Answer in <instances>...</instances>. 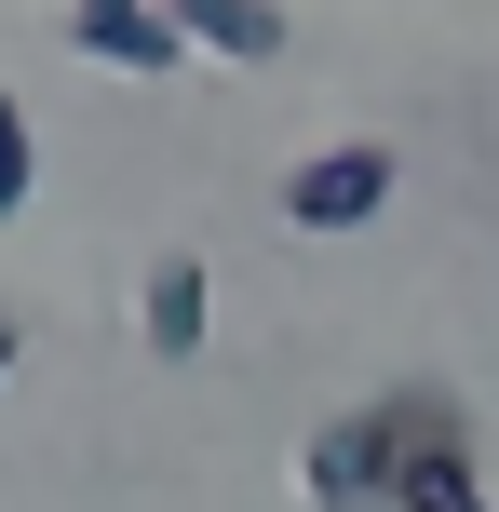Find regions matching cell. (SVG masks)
I'll return each instance as SVG.
<instances>
[{"label":"cell","mask_w":499,"mask_h":512,"mask_svg":"<svg viewBox=\"0 0 499 512\" xmlns=\"http://www.w3.org/2000/svg\"><path fill=\"white\" fill-rule=\"evenodd\" d=\"M0 378H14V324H0Z\"/></svg>","instance_id":"cell-8"},{"label":"cell","mask_w":499,"mask_h":512,"mask_svg":"<svg viewBox=\"0 0 499 512\" xmlns=\"http://www.w3.org/2000/svg\"><path fill=\"white\" fill-rule=\"evenodd\" d=\"M297 499L311 512H392V405H351L297 445Z\"/></svg>","instance_id":"cell-2"},{"label":"cell","mask_w":499,"mask_h":512,"mask_svg":"<svg viewBox=\"0 0 499 512\" xmlns=\"http://www.w3.org/2000/svg\"><path fill=\"white\" fill-rule=\"evenodd\" d=\"M189 54H230V68H270L284 54V0H162Z\"/></svg>","instance_id":"cell-5"},{"label":"cell","mask_w":499,"mask_h":512,"mask_svg":"<svg viewBox=\"0 0 499 512\" xmlns=\"http://www.w3.org/2000/svg\"><path fill=\"white\" fill-rule=\"evenodd\" d=\"M378 405H392V512H486L473 418L446 391H378Z\"/></svg>","instance_id":"cell-1"},{"label":"cell","mask_w":499,"mask_h":512,"mask_svg":"<svg viewBox=\"0 0 499 512\" xmlns=\"http://www.w3.org/2000/svg\"><path fill=\"white\" fill-rule=\"evenodd\" d=\"M68 41L95 54V68H176V14H162V0H68Z\"/></svg>","instance_id":"cell-4"},{"label":"cell","mask_w":499,"mask_h":512,"mask_svg":"<svg viewBox=\"0 0 499 512\" xmlns=\"http://www.w3.org/2000/svg\"><path fill=\"white\" fill-rule=\"evenodd\" d=\"M27 189H41V122H27L14 95H0V216H14Z\"/></svg>","instance_id":"cell-7"},{"label":"cell","mask_w":499,"mask_h":512,"mask_svg":"<svg viewBox=\"0 0 499 512\" xmlns=\"http://www.w3.org/2000/svg\"><path fill=\"white\" fill-rule=\"evenodd\" d=\"M203 324H216L203 256H162V270H149V351H162V364H189V351H203Z\"/></svg>","instance_id":"cell-6"},{"label":"cell","mask_w":499,"mask_h":512,"mask_svg":"<svg viewBox=\"0 0 499 512\" xmlns=\"http://www.w3.org/2000/svg\"><path fill=\"white\" fill-rule=\"evenodd\" d=\"M378 203H392V149L378 135H338V149H311L284 176V230H365Z\"/></svg>","instance_id":"cell-3"}]
</instances>
